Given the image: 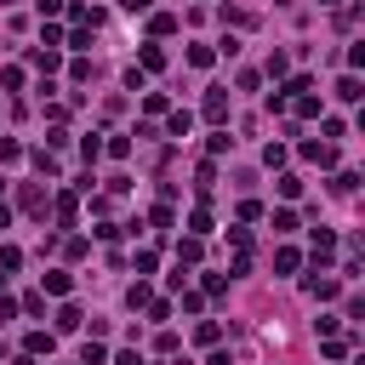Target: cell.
I'll list each match as a JSON object with an SVG mask.
<instances>
[{"mask_svg":"<svg viewBox=\"0 0 365 365\" xmlns=\"http://www.w3.org/2000/svg\"><path fill=\"white\" fill-rule=\"evenodd\" d=\"M149 297H154V291H149V286H143V280H137V286H131V291H126V303H131V308H149Z\"/></svg>","mask_w":365,"mask_h":365,"instance_id":"22","label":"cell"},{"mask_svg":"<svg viewBox=\"0 0 365 365\" xmlns=\"http://www.w3.org/2000/svg\"><path fill=\"white\" fill-rule=\"evenodd\" d=\"M52 217H58L63 228H74V217H80V200H74V189H63V194L52 200Z\"/></svg>","mask_w":365,"mask_h":365,"instance_id":"1","label":"cell"},{"mask_svg":"<svg viewBox=\"0 0 365 365\" xmlns=\"http://www.w3.org/2000/svg\"><path fill=\"white\" fill-rule=\"evenodd\" d=\"M63 12V0H40V18H58Z\"/></svg>","mask_w":365,"mask_h":365,"instance_id":"33","label":"cell"},{"mask_svg":"<svg viewBox=\"0 0 365 365\" xmlns=\"http://www.w3.org/2000/svg\"><path fill=\"white\" fill-rule=\"evenodd\" d=\"M12 314H18V303H12V297H0V326H6Z\"/></svg>","mask_w":365,"mask_h":365,"instance_id":"34","label":"cell"},{"mask_svg":"<svg viewBox=\"0 0 365 365\" xmlns=\"http://www.w3.org/2000/svg\"><path fill=\"white\" fill-rule=\"evenodd\" d=\"M23 206H29V211H40V217H46V194H40V189H34V182H23Z\"/></svg>","mask_w":365,"mask_h":365,"instance_id":"19","label":"cell"},{"mask_svg":"<svg viewBox=\"0 0 365 365\" xmlns=\"http://www.w3.org/2000/svg\"><path fill=\"white\" fill-rule=\"evenodd\" d=\"M331 189H337V194H354V189H359V177H354V171H337Z\"/></svg>","mask_w":365,"mask_h":365,"instance_id":"26","label":"cell"},{"mask_svg":"<svg viewBox=\"0 0 365 365\" xmlns=\"http://www.w3.org/2000/svg\"><path fill=\"white\" fill-rule=\"evenodd\" d=\"M149 29H154V34H171V29H177V18H171V12H154V18H149Z\"/></svg>","mask_w":365,"mask_h":365,"instance_id":"24","label":"cell"},{"mask_svg":"<svg viewBox=\"0 0 365 365\" xmlns=\"http://www.w3.org/2000/svg\"><path fill=\"white\" fill-rule=\"evenodd\" d=\"M337 291H343V286H337V280H331V274H319V268H314V274H308V297H319V303H331V297H337Z\"/></svg>","mask_w":365,"mask_h":365,"instance_id":"2","label":"cell"},{"mask_svg":"<svg viewBox=\"0 0 365 365\" xmlns=\"http://www.w3.org/2000/svg\"><path fill=\"white\" fill-rule=\"evenodd\" d=\"M200 257H206V246H200L194 234H189V240H177V268H194Z\"/></svg>","mask_w":365,"mask_h":365,"instance_id":"3","label":"cell"},{"mask_svg":"<svg viewBox=\"0 0 365 365\" xmlns=\"http://www.w3.org/2000/svg\"><path fill=\"white\" fill-rule=\"evenodd\" d=\"M228 291V274H206V280H200V297H223Z\"/></svg>","mask_w":365,"mask_h":365,"instance_id":"14","label":"cell"},{"mask_svg":"<svg viewBox=\"0 0 365 365\" xmlns=\"http://www.w3.org/2000/svg\"><path fill=\"white\" fill-rule=\"evenodd\" d=\"M331 251H337V234H331V228H314V263L331 257Z\"/></svg>","mask_w":365,"mask_h":365,"instance_id":"10","label":"cell"},{"mask_svg":"<svg viewBox=\"0 0 365 365\" xmlns=\"http://www.w3.org/2000/svg\"><path fill=\"white\" fill-rule=\"evenodd\" d=\"M23 354L34 359V354H52V331H29L23 337Z\"/></svg>","mask_w":365,"mask_h":365,"instance_id":"9","label":"cell"},{"mask_svg":"<svg viewBox=\"0 0 365 365\" xmlns=\"http://www.w3.org/2000/svg\"><path fill=\"white\" fill-rule=\"evenodd\" d=\"M46 291H52V297H69V291H74V280H69L63 268H52V274H46Z\"/></svg>","mask_w":365,"mask_h":365,"instance_id":"11","label":"cell"},{"mask_svg":"<svg viewBox=\"0 0 365 365\" xmlns=\"http://www.w3.org/2000/svg\"><path fill=\"white\" fill-rule=\"evenodd\" d=\"M337 98H343V103H359V98H365V86H359L354 74H343V80H337Z\"/></svg>","mask_w":365,"mask_h":365,"instance_id":"12","label":"cell"},{"mask_svg":"<svg viewBox=\"0 0 365 365\" xmlns=\"http://www.w3.org/2000/svg\"><path fill=\"white\" fill-rule=\"evenodd\" d=\"M303 160H314V166H337V143H303Z\"/></svg>","mask_w":365,"mask_h":365,"instance_id":"4","label":"cell"},{"mask_svg":"<svg viewBox=\"0 0 365 365\" xmlns=\"http://www.w3.org/2000/svg\"><path fill=\"white\" fill-rule=\"evenodd\" d=\"M189 126H194L189 109H171V114H166V131H171V137H189Z\"/></svg>","mask_w":365,"mask_h":365,"instance_id":"7","label":"cell"},{"mask_svg":"<svg viewBox=\"0 0 365 365\" xmlns=\"http://www.w3.org/2000/svg\"><path fill=\"white\" fill-rule=\"evenodd\" d=\"M189 63H194V69H211L217 52H211V46H189Z\"/></svg>","mask_w":365,"mask_h":365,"instance_id":"17","label":"cell"},{"mask_svg":"<svg viewBox=\"0 0 365 365\" xmlns=\"http://www.w3.org/2000/svg\"><path fill=\"white\" fill-rule=\"evenodd\" d=\"M274 189H280V194H286V200H297V194H303V177H291V171H286V177H280V182H274Z\"/></svg>","mask_w":365,"mask_h":365,"instance_id":"21","label":"cell"},{"mask_svg":"<svg viewBox=\"0 0 365 365\" xmlns=\"http://www.w3.org/2000/svg\"><path fill=\"white\" fill-rule=\"evenodd\" d=\"M274 268H280V274H297V268H303V251H297V246H280V251H274Z\"/></svg>","mask_w":365,"mask_h":365,"instance_id":"6","label":"cell"},{"mask_svg":"<svg viewBox=\"0 0 365 365\" xmlns=\"http://www.w3.org/2000/svg\"><path fill=\"white\" fill-rule=\"evenodd\" d=\"M319 6H343V0H319Z\"/></svg>","mask_w":365,"mask_h":365,"instance_id":"37","label":"cell"},{"mask_svg":"<svg viewBox=\"0 0 365 365\" xmlns=\"http://www.w3.org/2000/svg\"><path fill=\"white\" fill-rule=\"evenodd\" d=\"M40 46H46V52H58V46H63V29L46 23V29H40Z\"/></svg>","mask_w":365,"mask_h":365,"instance_id":"20","label":"cell"},{"mask_svg":"<svg viewBox=\"0 0 365 365\" xmlns=\"http://www.w3.org/2000/svg\"><path fill=\"white\" fill-rule=\"evenodd\" d=\"M120 6H126V12L137 18V12H154V0H120Z\"/></svg>","mask_w":365,"mask_h":365,"instance_id":"32","label":"cell"},{"mask_svg":"<svg viewBox=\"0 0 365 365\" xmlns=\"http://www.w3.org/2000/svg\"><path fill=\"white\" fill-rule=\"evenodd\" d=\"M103 154H114V160H126V154H131V137H109V143H103Z\"/></svg>","mask_w":365,"mask_h":365,"instance_id":"23","label":"cell"},{"mask_svg":"<svg viewBox=\"0 0 365 365\" xmlns=\"http://www.w3.org/2000/svg\"><path fill=\"white\" fill-rule=\"evenodd\" d=\"M149 319H171V303L166 297H149Z\"/></svg>","mask_w":365,"mask_h":365,"instance_id":"31","label":"cell"},{"mask_svg":"<svg viewBox=\"0 0 365 365\" xmlns=\"http://www.w3.org/2000/svg\"><path fill=\"white\" fill-rule=\"evenodd\" d=\"M114 365H143V354H131V348H126V354H114Z\"/></svg>","mask_w":365,"mask_h":365,"instance_id":"35","label":"cell"},{"mask_svg":"<svg viewBox=\"0 0 365 365\" xmlns=\"http://www.w3.org/2000/svg\"><path fill=\"white\" fill-rule=\"evenodd\" d=\"M0 6H6V0H0Z\"/></svg>","mask_w":365,"mask_h":365,"instance_id":"38","label":"cell"},{"mask_svg":"<svg viewBox=\"0 0 365 365\" xmlns=\"http://www.w3.org/2000/svg\"><path fill=\"white\" fill-rule=\"evenodd\" d=\"M297 228V211H274V234H291Z\"/></svg>","mask_w":365,"mask_h":365,"instance_id":"25","label":"cell"},{"mask_svg":"<svg viewBox=\"0 0 365 365\" xmlns=\"http://www.w3.org/2000/svg\"><path fill=\"white\" fill-rule=\"evenodd\" d=\"M58 331H80V308H74V303L58 308Z\"/></svg>","mask_w":365,"mask_h":365,"instance_id":"15","label":"cell"},{"mask_svg":"<svg viewBox=\"0 0 365 365\" xmlns=\"http://www.w3.org/2000/svg\"><path fill=\"white\" fill-rule=\"evenodd\" d=\"M206 120H228V91H206Z\"/></svg>","mask_w":365,"mask_h":365,"instance_id":"5","label":"cell"},{"mask_svg":"<svg viewBox=\"0 0 365 365\" xmlns=\"http://www.w3.org/2000/svg\"><path fill=\"white\" fill-rule=\"evenodd\" d=\"M23 268V251L18 246H0V274H18Z\"/></svg>","mask_w":365,"mask_h":365,"instance_id":"13","label":"cell"},{"mask_svg":"<svg viewBox=\"0 0 365 365\" xmlns=\"http://www.w3.org/2000/svg\"><path fill=\"white\" fill-rule=\"evenodd\" d=\"M143 69H149V74L166 69V52H160V46H143Z\"/></svg>","mask_w":365,"mask_h":365,"instance_id":"18","label":"cell"},{"mask_svg":"<svg viewBox=\"0 0 365 365\" xmlns=\"http://www.w3.org/2000/svg\"><path fill=\"white\" fill-rule=\"evenodd\" d=\"M223 18L234 23V29H251V12H240V6H223Z\"/></svg>","mask_w":365,"mask_h":365,"instance_id":"29","label":"cell"},{"mask_svg":"<svg viewBox=\"0 0 365 365\" xmlns=\"http://www.w3.org/2000/svg\"><path fill=\"white\" fill-rule=\"evenodd\" d=\"M228 246H234V257H251V234L246 228H228Z\"/></svg>","mask_w":365,"mask_h":365,"instance_id":"16","label":"cell"},{"mask_svg":"<svg viewBox=\"0 0 365 365\" xmlns=\"http://www.w3.org/2000/svg\"><path fill=\"white\" fill-rule=\"evenodd\" d=\"M263 166H268V171H274V166H286V149H280V143H268V149H263Z\"/></svg>","mask_w":365,"mask_h":365,"instance_id":"27","label":"cell"},{"mask_svg":"<svg viewBox=\"0 0 365 365\" xmlns=\"http://www.w3.org/2000/svg\"><path fill=\"white\" fill-rule=\"evenodd\" d=\"M6 223H12V211H6V206H0V228H6Z\"/></svg>","mask_w":365,"mask_h":365,"instance_id":"36","label":"cell"},{"mask_svg":"<svg viewBox=\"0 0 365 365\" xmlns=\"http://www.w3.org/2000/svg\"><path fill=\"white\" fill-rule=\"evenodd\" d=\"M291 103H297V114H303V120H314V114H319V98H291Z\"/></svg>","mask_w":365,"mask_h":365,"instance_id":"30","label":"cell"},{"mask_svg":"<svg viewBox=\"0 0 365 365\" xmlns=\"http://www.w3.org/2000/svg\"><path fill=\"white\" fill-rule=\"evenodd\" d=\"M189 234H194V240H206V234H211V211H206V206H194V211H189Z\"/></svg>","mask_w":365,"mask_h":365,"instance_id":"8","label":"cell"},{"mask_svg":"<svg viewBox=\"0 0 365 365\" xmlns=\"http://www.w3.org/2000/svg\"><path fill=\"white\" fill-rule=\"evenodd\" d=\"M103 359H109V354H103L98 343H86V348H80V365H103Z\"/></svg>","mask_w":365,"mask_h":365,"instance_id":"28","label":"cell"}]
</instances>
